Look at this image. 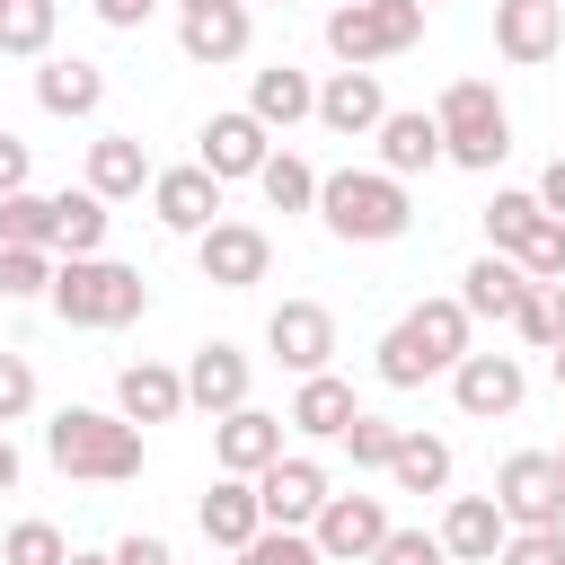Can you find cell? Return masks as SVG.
<instances>
[{"mask_svg":"<svg viewBox=\"0 0 565 565\" xmlns=\"http://www.w3.org/2000/svg\"><path fill=\"white\" fill-rule=\"evenodd\" d=\"M397 327L424 344V362H433V371H450V362L468 353V327H477V318H468V309H459V291H450V300H415Z\"/></svg>","mask_w":565,"mask_h":565,"instance_id":"4316f807","label":"cell"},{"mask_svg":"<svg viewBox=\"0 0 565 565\" xmlns=\"http://www.w3.org/2000/svg\"><path fill=\"white\" fill-rule=\"evenodd\" d=\"M141 185H150V150L132 132H97L88 141V194L97 203H132Z\"/></svg>","mask_w":565,"mask_h":565,"instance_id":"d4e9b609","label":"cell"},{"mask_svg":"<svg viewBox=\"0 0 565 565\" xmlns=\"http://www.w3.org/2000/svg\"><path fill=\"white\" fill-rule=\"evenodd\" d=\"M309 539H318L327 565H371V547L388 539V503L380 494H327L318 521H309Z\"/></svg>","mask_w":565,"mask_h":565,"instance_id":"ba28073f","label":"cell"},{"mask_svg":"<svg viewBox=\"0 0 565 565\" xmlns=\"http://www.w3.org/2000/svg\"><path fill=\"white\" fill-rule=\"evenodd\" d=\"M44 459H53L62 477L124 486V477H141V424H124V415H97V406H62V415L44 424Z\"/></svg>","mask_w":565,"mask_h":565,"instance_id":"7a4b0ae2","label":"cell"},{"mask_svg":"<svg viewBox=\"0 0 565 565\" xmlns=\"http://www.w3.org/2000/svg\"><path fill=\"white\" fill-rule=\"evenodd\" d=\"M53 194H35V185H18V194H0V247H53Z\"/></svg>","mask_w":565,"mask_h":565,"instance_id":"836d02e7","label":"cell"},{"mask_svg":"<svg viewBox=\"0 0 565 565\" xmlns=\"http://www.w3.org/2000/svg\"><path fill=\"white\" fill-rule=\"evenodd\" d=\"M512 265H521L530 282H565V221H556V212H539V221L521 230V247H512Z\"/></svg>","mask_w":565,"mask_h":565,"instance_id":"e575fe53","label":"cell"},{"mask_svg":"<svg viewBox=\"0 0 565 565\" xmlns=\"http://www.w3.org/2000/svg\"><path fill=\"white\" fill-rule=\"evenodd\" d=\"M547 459H556V477H565V450H547Z\"/></svg>","mask_w":565,"mask_h":565,"instance_id":"816d5d0a","label":"cell"},{"mask_svg":"<svg viewBox=\"0 0 565 565\" xmlns=\"http://www.w3.org/2000/svg\"><path fill=\"white\" fill-rule=\"evenodd\" d=\"M212 459H221V477H256V468H274V459H282V415H265V406H230V415H212Z\"/></svg>","mask_w":565,"mask_h":565,"instance_id":"5bb4252c","label":"cell"},{"mask_svg":"<svg viewBox=\"0 0 565 565\" xmlns=\"http://www.w3.org/2000/svg\"><path fill=\"white\" fill-rule=\"evenodd\" d=\"M115 415H124V424H177V415H185V371H168V362H124V371H115Z\"/></svg>","mask_w":565,"mask_h":565,"instance_id":"7402d4cb","label":"cell"},{"mask_svg":"<svg viewBox=\"0 0 565 565\" xmlns=\"http://www.w3.org/2000/svg\"><path fill=\"white\" fill-rule=\"evenodd\" d=\"M177 9H212V0H177Z\"/></svg>","mask_w":565,"mask_h":565,"instance_id":"f5cc1de1","label":"cell"},{"mask_svg":"<svg viewBox=\"0 0 565 565\" xmlns=\"http://www.w3.org/2000/svg\"><path fill=\"white\" fill-rule=\"evenodd\" d=\"M530 194H539V212H556V221H565V159H547V168H539V185H530Z\"/></svg>","mask_w":565,"mask_h":565,"instance_id":"c3c4849f","label":"cell"},{"mask_svg":"<svg viewBox=\"0 0 565 565\" xmlns=\"http://www.w3.org/2000/svg\"><path fill=\"white\" fill-rule=\"evenodd\" d=\"M256 194H265L274 212H318V168H309V159H291V150H265Z\"/></svg>","mask_w":565,"mask_h":565,"instance_id":"1f68e13d","label":"cell"},{"mask_svg":"<svg viewBox=\"0 0 565 565\" xmlns=\"http://www.w3.org/2000/svg\"><path fill=\"white\" fill-rule=\"evenodd\" d=\"M238 565H327V556H318L309 530H274V521H265V530L238 547Z\"/></svg>","mask_w":565,"mask_h":565,"instance_id":"ab89813d","label":"cell"},{"mask_svg":"<svg viewBox=\"0 0 565 565\" xmlns=\"http://www.w3.org/2000/svg\"><path fill=\"white\" fill-rule=\"evenodd\" d=\"M433 124H441V159L450 168H503V150H512V115H503V97H494V79H450L441 88V106H433Z\"/></svg>","mask_w":565,"mask_h":565,"instance_id":"277c9868","label":"cell"},{"mask_svg":"<svg viewBox=\"0 0 565 565\" xmlns=\"http://www.w3.org/2000/svg\"><path fill=\"white\" fill-rule=\"evenodd\" d=\"M150 221L177 230V238L212 230L221 221V177L212 168H150Z\"/></svg>","mask_w":565,"mask_h":565,"instance_id":"8fae6325","label":"cell"},{"mask_svg":"<svg viewBox=\"0 0 565 565\" xmlns=\"http://www.w3.org/2000/svg\"><path fill=\"white\" fill-rule=\"evenodd\" d=\"M512 335L521 344H565V282H521V300H512Z\"/></svg>","mask_w":565,"mask_h":565,"instance_id":"d6a6232c","label":"cell"},{"mask_svg":"<svg viewBox=\"0 0 565 565\" xmlns=\"http://www.w3.org/2000/svg\"><path fill=\"white\" fill-rule=\"evenodd\" d=\"M521 282H530V274H521L503 247H486V256L459 274V309H468V318H494V327H512V300H521Z\"/></svg>","mask_w":565,"mask_h":565,"instance_id":"484cf974","label":"cell"},{"mask_svg":"<svg viewBox=\"0 0 565 565\" xmlns=\"http://www.w3.org/2000/svg\"><path fill=\"white\" fill-rule=\"evenodd\" d=\"M35 106L62 115V124H88V115L106 106V71L79 62V53H44V71H35Z\"/></svg>","mask_w":565,"mask_h":565,"instance_id":"ffe728a7","label":"cell"},{"mask_svg":"<svg viewBox=\"0 0 565 565\" xmlns=\"http://www.w3.org/2000/svg\"><path fill=\"white\" fill-rule=\"evenodd\" d=\"M247 380H256V362L238 353V344H194V362H185V406H203V415H230V406H247Z\"/></svg>","mask_w":565,"mask_h":565,"instance_id":"ac0fdd59","label":"cell"},{"mask_svg":"<svg viewBox=\"0 0 565 565\" xmlns=\"http://www.w3.org/2000/svg\"><path fill=\"white\" fill-rule=\"evenodd\" d=\"M53 26H62V0H0V53L44 62L53 53Z\"/></svg>","mask_w":565,"mask_h":565,"instance_id":"4dcf8cb0","label":"cell"},{"mask_svg":"<svg viewBox=\"0 0 565 565\" xmlns=\"http://www.w3.org/2000/svg\"><path fill=\"white\" fill-rule=\"evenodd\" d=\"M406 44H424V0H335L327 9V53L344 71H371Z\"/></svg>","mask_w":565,"mask_h":565,"instance_id":"5b68a950","label":"cell"},{"mask_svg":"<svg viewBox=\"0 0 565 565\" xmlns=\"http://www.w3.org/2000/svg\"><path fill=\"white\" fill-rule=\"evenodd\" d=\"M441 556L450 565H494V547L512 539V521H503V503L494 494H450V512H441Z\"/></svg>","mask_w":565,"mask_h":565,"instance_id":"e0dca14e","label":"cell"},{"mask_svg":"<svg viewBox=\"0 0 565 565\" xmlns=\"http://www.w3.org/2000/svg\"><path fill=\"white\" fill-rule=\"evenodd\" d=\"M106 556H115V565H177V547H168L159 530H132V539H115Z\"/></svg>","mask_w":565,"mask_h":565,"instance_id":"f6af8a7d","label":"cell"},{"mask_svg":"<svg viewBox=\"0 0 565 565\" xmlns=\"http://www.w3.org/2000/svg\"><path fill=\"white\" fill-rule=\"evenodd\" d=\"M26 406H35V362H26V353H0V433H9Z\"/></svg>","mask_w":565,"mask_h":565,"instance_id":"ee69618b","label":"cell"},{"mask_svg":"<svg viewBox=\"0 0 565 565\" xmlns=\"http://www.w3.org/2000/svg\"><path fill=\"white\" fill-rule=\"evenodd\" d=\"M309 106H318V79H309V71H291V62H265V71L247 79V115H256L265 132L309 124Z\"/></svg>","mask_w":565,"mask_h":565,"instance_id":"603a6c76","label":"cell"},{"mask_svg":"<svg viewBox=\"0 0 565 565\" xmlns=\"http://www.w3.org/2000/svg\"><path fill=\"white\" fill-rule=\"evenodd\" d=\"M203 150H194V168H212L221 185H238V177H256L265 168V150H274V132L247 115V106H230V115H212L203 132H194Z\"/></svg>","mask_w":565,"mask_h":565,"instance_id":"4fadbf2b","label":"cell"},{"mask_svg":"<svg viewBox=\"0 0 565 565\" xmlns=\"http://www.w3.org/2000/svg\"><path fill=\"white\" fill-rule=\"evenodd\" d=\"M18 477H26V459H18V441L0 433V494H18Z\"/></svg>","mask_w":565,"mask_h":565,"instance_id":"681fc988","label":"cell"},{"mask_svg":"<svg viewBox=\"0 0 565 565\" xmlns=\"http://www.w3.org/2000/svg\"><path fill=\"white\" fill-rule=\"evenodd\" d=\"M318 221L344 247H388V238H406L415 203H406V177H388V168H335V177H318Z\"/></svg>","mask_w":565,"mask_h":565,"instance_id":"6da1fadb","label":"cell"},{"mask_svg":"<svg viewBox=\"0 0 565 565\" xmlns=\"http://www.w3.org/2000/svg\"><path fill=\"white\" fill-rule=\"evenodd\" d=\"M494 503H503L512 530H565V477H556V459L547 450H512L494 468Z\"/></svg>","mask_w":565,"mask_h":565,"instance_id":"8992f818","label":"cell"},{"mask_svg":"<svg viewBox=\"0 0 565 565\" xmlns=\"http://www.w3.org/2000/svg\"><path fill=\"white\" fill-rule=\"evenodd\" d=\"M494 565H565V530H512L494 547Z\"/></svg>","mask_w":565,"mask_h":565,"instance_id":"7bdbcfd3","label":"cell"},{"mask_svg":"<svg viewBox=\"0 0 565 565\" xmlns=\"http://www.w3.org/2000/svg\"><path fill=\"white\" fill-rule=\"evenodd\" d=\"M53 212H62V221H53V256H106V221H115V212H106L88 185H79V194H53Z\"/></svg>","mask_w":565,"mask_h":565,"instance_id":"f546056e","label":"cell"},{"mask_svg":"<svg viewBox=\"0 0 565 565\" xmlns=\"http://www.w3.org/2000/svg\"><path fill=\"white\" fill-rule=\"evenodd\" d=\"M353 415H362V406H353V388H344V380H335V371H309V380H300V397H291V415H282V424H291V433H309V441H335V433H344V424H353Z\"/></svg>","mask_w":565,"mask_h":565,"instance_id":"83f0119b","label":"cell"},{"mask_svg":"<svg viewBox=\"0 0 565 565\" xmlns=\"http://www.w3.org/2000/svg\"><path fill=\"white\" fill-rule=\"evenodd\" d=\"M371 565H450V556H441L433 530H397V521H388V539L371 547Z\"/></svg>","mask_w":565,"mask_h":565,"instance_id":"b9f144b4","label":"cell"},{"mask_svg":"<svg viewBox=\"0 0 565 565\" xmlns=\"http://www.w3.org/2000/svg\"><path fill=\"white\" fill-rule=\"evenodd\" d=\"M565 44V0H494V53L503 62H556Z\"/></svg>","mask_w":565,"mask_h":565,"instance_id":"9a60e30c","label":"cell"},{"mask_svg":"<svg viewBox=\"0 0 565 565\" xmlns=\"http://www.w3.org/2000/svg\"><path fill=\"white\" fill-rule=\"evenodd\" d=\"M53 318L62 327H132L150 309V282L115 256H53Z\"/></svg>","mask_w":565,"mask_h":565,"instance_id":"3957f363","label":"cell"},{"mask_svg":"<svg viewBox=\"0 0 565 565\" xmlns=\"http://www.w3.org/2000/svg\"><path fill=\"white\" fill-rule=\"evenodd\" d=\"M371 141H380V168H388V177H433V168H441V124H433L424 106H388Z\"/></svg>","mask_w":565,"mask_h":565,"instance_id":"44dd1931","label":"cell"},{"mask_svg":"<svg viewBox=\"0 0 565 565\" xmlns=\"http://www.w3.org/2000/svg\"><path fill=\"white\" fill-rule=\"evenodd\" d=\"M194 521H203V539H212V547H230V556H238V547H247V539L265 530L256 477H221V486H212V494L194 503Z\"/></svg>","mask_w":565,"mask_h":565,"instance_id":"cb8c5ba5","label":"cell"},{"mask_svg":"<svg viewBox=\"0 0 565 565\" xmlns=\"http://www.w3.org/2000/svg\"><path fill=\"white\" fill-rule=\"evenodd\" d=\"M450 397H459V415L494 424V415H521L530 371H521L512 353H459V362H450Z\"/></svg>","mask_w":565,"mask_h":565,"instance_id":"9c48e42d","label":"cell"},{"mask_svg":"<svg viewBox=\"0 0 565 565\" xmlns=\"http://www.w3.org/2000/svg\"><path fill=\"white\" fill-rule=\"evenodd\" d=\"M88 9H97L115 35H132V26H150V9H159V0H88Z\"/></svg>","mask_w":565,"mask_h":565,"instance_id":"7dc6e473","label":"cell"},{"mask_svg":"<svg viewBox=\"0 0 565 565\" xmlns=\"http://www.w3.org/2000/svg\"><path fill=\"white\" fill-rule=\"evenodd\" d=\"M380 380H388V388H424V380H441V371L424 362V344H415L406 327H388V335H380Z\"/></svg>","mask_w":565,"mask_h":565,"instance_id":"60d3db41","label":"cell"},{"mask_svg":"<svg viewBox=\"0 0 565 565\" xmlns=\"http://www.w3.org/2000/svg\"><path fill=\"white\" fill-rule=\"evenodd\" d=\"M424 9H441V0H424Z\"/></svg>","mask_w":565,"mask_h":565,"instance_id":"db71d44e","label":"cell"},{"mask_svg":"<svg viewBox=\"0 0 565 565\" xmlns=\"http://www.w3.org/2000/svg\"><path fill=\"white\" fill-rule=\"evenodd\" d=\"M388 486H397V494H450V441H441V433H397Z\"/></svg>","mask_w":565,"mask_h":565,"instance_id":"f1b7e54d","label":"cell"},{"mask_svg":"<svg viewBox=\"0 0 565 565\" xmlns=\"http://www.w3.org/2000/svg\"><path fill=\"white\" fill-rule=\"evenodd\" d=\"M26 177H35V159H26V141H18V132H0V194H18Z\"/></svg>","mask_w":565,"mask_h":565,"instance_id":"bcb514c9","label":"cell"},{"mask_svg":"<svg viewBox=\"0 0 565 565\" xmlns=\"http://www.w3.org/2000/svg\"><path fill=\"white\" fill-rule=\"evenodd\" d=\"M62 556H71V539L53 521H9V539H0V565H62Z\"/></svg>","mask_w":565,"mask_h":565,"instance_id":"f35d334b","label":"cell"},{"mask_svg":"<svg viewBox=\"0 0 565 565\" xmlns=\"http://www.w3.org/2000/svg\"><path fill=\"white\" fill-rule=\"evenodd\" d=\"M53 291V247H0V300H44Z\"/></svg>","mask_w":565,"mask_h":565,"instance_id":"8d00e7d4","label":"cell"},{"mask_svg":"<svg viewBox=\"0 0 565 565\" xmlns=\"http://www.w3.org/2000/svg\"><path fill=\"white\" fill-rule=\"evenodd\" d=\"M247 35H256V18H247V0H212V9H177V44H185V62H238V53H247Z\"/></svg>","mask_w":565,"mask_h":565,"instance_id":"d6986e66","label":"cell"},{"mask_svg":"<svg viewBox=\"0 0 565 565\" xmlns=\"http://www.w3.org/2000/svg\"><path fill=\"white\" fill-rule=\"evenodd\" d=\"M265 353H274L282 371H300V380H309V371H327V362H335V318H327L318 300H282V309L265 318Z\"/></svg>","mask_w":565,"mask_h":565,"instance_id":"7c38bea8","label":"cell"},{"mask_svg":"<svg viewBox=\"0 0 565 565\" xmlns=\"http://www.w3.org/2000/svg\"><path fill=\"white\" fill-rule=\"evenodd\" d=\"M477 221H486V247H503V256H512V247H521V230L539 221V194H530V185H494V203H486Z\"/></svg>","mask_w":565,"mask_h":565,"instance_id":"d590c367","label":"cell"},{"mask_svg":"<svg viewBox=\"0 0 565 565\" xmlns=\"http://www.w3.org/2000/svg\"><path fill=\"white\" fill-rule=\"evenodd\" d=\"M309 115H318L327 132H344V141H371L380 115H388V88H380V71H327V88H318Z\"/></svg>","mask_w":565,"mask_h":565,"instance_id":"2e32d148","label":"cell"},{"mask_svg":"<svg viewBox=\"0 0 565 565\" xmlns=\"http://www.w3.org/2000/svg\"><path fill=\"white\" fill-rule=\"evenodd\" d=\"M62 565H115V556H88V547H71V556H62Z\"/></svg>","mask_w":565,"mask_h":565,"instance_id":"f907efd6","label":"cell"},{"mask_svg":"<svg viewBox=\"0 0 565 565\" xmlns=\"http://www.w3.org/2000/svg\"><path fill=\"white\" fill-rule=\"evenodd\" d=\"M194 265L212 291H256L274 274V238L256 221H212V230H194Z\"/></svg>","mask_w":565,"mask_h":565,"instance_id":"52a82bcc","label":"cell"},{"mask_svg":"<svg viewBox=\"0 0 565 565\" xmlns=\"http://www.w3.org/2000/svg\"><path fill=\"white\" fill-rule=\"evenodd\" d=\"M327 494H335V486H327V468H318V459H300V450H282L274 468H256V503H265V521H274V530H309Z\"/></svg>","mask_w":565,"mask_h":565,"instance_id":"30bf717a","label":"cell"},{"mask_svg":"<svg viewBox=\"0 0 565 565\" xmlns=\"http://www.w3.org/2000/svg\"><path fill=\"white\" fill-rule=\"evenodd\" d=\"M397 433H406V424H388V415H353L335 441H344V459H353V468H380V477H388V450H397Z\"/></svg>","mask_w":565,"mask_h":565,"instance_id":"74e56055","label":"cell"}]
</instances>
